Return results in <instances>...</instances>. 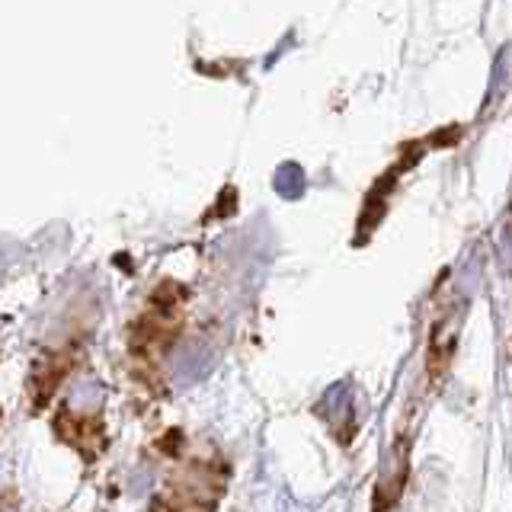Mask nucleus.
Listing matches in <instances>:
<instances>
[{"label":"nucleus","mask_w":512,"mask_h":512,"mask_svg":"<svg viewBox=\"0 0 512 512\" xmlns=\"http://www.w3.org/2000/svg\"><path fill=\"white\" fill-rule=\"evenodd\" d=\"M71 365H74V356L68 349H61V352H52V356H45L36 362V368H32V404L36 407H45L48 404V397H52L58 391V384L64 381V375L71 372Z\"/></svg>","instance_id":"nucleus-4"},{"label":"nucleus","mask_w":512,"mask_h":512,"mask_svg":"<svg viewBox=\"0 0 512 512\" xmlns=\"http://www.w3.org/2000/svg\"><path fill=\"white\" fill-rule=\"evenodd\" d=\"M224 474L228 468L215 455L189 458L154 496L151 512H215L224 493Z\"/></svg>","instance_id":"nucleus-2"},{"label":"nucleus","mask_w":512,"mask_h":512,"mask_svg":"<svg viewBox=\"0 0 512 512\" xmlns=\"http://www.w3.org/2000/svg\"><path fill=\"white\" fill-rule=\"evenodd\" d=\"M407 439H397V445H394V452H391V458H394V474L391 477H381V484H378V490H375V512H384V506H391L397 496H400V490H404V484H407Z\"/></svg>","instance_id":"nucleus-5"},{"label":"nucleus","mask_w":512,"mask_h":512,"mask_svg":"<svg viewBox=\"0 0 512 512\" xmlns=\"http://www.w3.org/2000/svg\"><path fill=\"white\" fill-rule=\"evenodd\" d=\"M186 288L176 282H164L151 295V304L144 308L135 324L128 327V352L138 362H160L164 352L180 336L183 317H186Z\"/></svg>","instance_id":"nucleus-1"},{"label":"nucleus","mask_w":512,"mask_h":512,"mask_svg":"<svg viewBox=\"0 0 512 512\" xmlns=\"http://www.w3.org/2000/svg\"><path fill=\"white\" fill-rule=\"evenodd\" d=\"M55 429L64 442L74 445L77 452H84V458H96V452L106 445V429L100 416H77L71 410H61Z\"/></svg>","instance_id":"nucleus-3"}]
</instances>
